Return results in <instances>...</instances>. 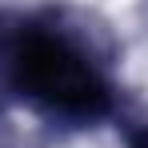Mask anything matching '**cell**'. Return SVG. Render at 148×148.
<instances>
[{
  "instance_id": "obj_1",
  "label": "cell",
  "mask_w": 148,
  "mask_h": 148,
  "mask_svg": "<svg viewBox=\"0 0 148 148\" xmlns=\"http://www.w3.org/2000/svg\"><path fill=\"white\" fill-rule=\"evenodd\" d=\"M12 72L32 100L64 116H96L108 104V88L100 72L88 64V56L76 52L64 36L40 28L20 32L12 48Z\"/></svg>"
}]
</instances>
